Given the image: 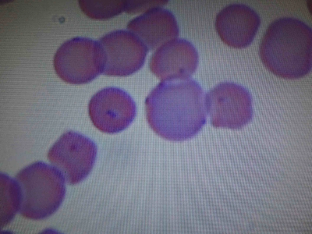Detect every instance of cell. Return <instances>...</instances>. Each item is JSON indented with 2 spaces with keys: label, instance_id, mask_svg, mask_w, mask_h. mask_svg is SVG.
I'll list each match as a JSON object with an SVG mask.
<instances>
[{
  "label": "cell",
  "instance_id": "7",
  "mask_svg": "<svg viewBox=\"0 0 312 234\" xmlns=\"http://www.w3.org/2000/svg\"><path fill=\"white\" fill-rule=\"evenodd\" d=\"M88 113L98 129L105 133L114 134L123 131L132 123L136 115V106L125 90L108 87L92 97L88 105Z\"/></svg>",
  "mask_w": 312,
  "mask_h": 234
},
{
  "label": "cell",
  "instance_id": "6",
  "mask_svg": "<svg viewBox=\"0 0 312 234\" xmlns=\"http://www.w3.org/2000/svg\"><path fill=\"white\" fill-rule=\"evenodd\" d=\"M97 154L96 144L84 135L66 132L50 149L48 158L62 172L66 183L74 185L84 180L91 171Z\"/></svg>",
  "mask_w": 312,
  "mask_h": 234
},
{
  "label": "cell",
  "instance_id": "14",
  "mask_svg": "<svg viewBox=\"0 0 312 234\" xmlns=\"http://www.w3.org/2000/svg\"><path fill=\"white\" fill-rule=\"evenodd\" d=\"M167 3L166 1L127 0L125 12L131 14L144 12L154 6H163Z\"/></svg>",
  "mask_w": 312,
  "mask_h": 234
},
{
  "label": "cell",
  "instance_id": "13",
  "mask_svg": "<svg viewBox=\"0 0 312 234\" xmlns=\"http://www.w3.org/2000/svg\"><path fill=\"white\" fill-rule=\"evenodd\" d=\"M126 0H80L78 4L83 12L91 19H110L125 12Z\"/></svg>",
  "mask_w": 312,
  "mask_h": 234
},
{
  "label": "cell",
  "instance_id": "8",
  "mask_svg": "<svg viewBox=\"0 0 312 234\" xmlns=\"http://www.w3.org/2000/svg\"><path fill=\"white\" fill-rule=\"evenodd\" d=\"M98 40L105 55L104 74L127 76L143 66L148 51L140 40L127 29L113 31Z\"/></svg>",
  "mask_w": 312,
  "mask_h": 234
},
{
  "label": "cell",
  "instance_id": "4",
  "mask_svg": "<svg viewBox=\"0 0 312 234\" xmlns=\"http://www.w3.org/2000/svg\"><path fill=\"white\" fill-rule=\"evenodd\" d=\"M105 58L98 40L77 37L64 41L57 50L53 65L58 76L72 84L89 83L103 73Z\"/></svg>",
  "mask_w": 312,
  "mask_h": 234
},
{
  "label": "cell",
  "instance_id": "2",
  "mask_svg": "<svg viewBox=\"0 0 312 234\" xmlns=\"http://www.w3.org/2000/svg\"><path fill=\"white\" fill-rule=\"evenodd\" d=\"M311 27L293 17L283 16L272 21L264 32L259 52L267 68L280 77L301 78L312 69Z\"/></svg>",
  "mask_w": 312,
  "mask_h": 234
},
{
  "label": "cell",
  "instance_id": "9",
  "mask_svg": "<svg viewBox=\"0 0 312 234\" xmlns=\"http://www.w3.org/2000/svg\"><path fill=\"white\" fill-rule=\"evenodd\" d=\"M197 51L189 40L181 38L170 40L156 49L150 59L151 71L161 80L189 79L198 63Z\"/></svg>",
  "mask_w": 312,
  "mask_h": 234
},
{
  "label": "cell",
  "instance_id": "3",
  "mask_svg": "<svg viewBox=\"0 0 312 234\" xmlns=\"http://www.w3.org/2000/svg\"><path fill=\"white\" fill-rule=\"evenodd\" d=\"M15 178L21 189L19 212L23 217L43 219L61 206L66 194V182L62 172L53 165L36 162L22 169Z\"/></svg>",
  "mask_w": 312,
  "mask_h": 234
},
{
  "label": "cell",
  "instance_id": "10",
  "mask_svg": "<svg viewBox=\"0 0 312 234\" xmlns=\"http://www.w3.org/2000/svg\"><path fill=\"white\" fill-rule=\"evenodd\" d=\"M261 23L258 12L240 2L229 4L218 13L215 25L221 39L229 46L238 48L253 41Z\"/></svg>",
  "mask_w": 312,
  "mask_h": 234
},
{
  "label": "cell",
  "instance_id": "5",
  "mask_svg": "<svg viewBox=\"0 0 312 234\" xmlns=\"http://www.w3.org/2000/svg\"><path fill=\"white\" fill-rule=\"evenodd\" d=\"M207 114L211 125L216 127L239 129L252 119V98L243 86L224 82L209 90L204 96Z\"/></svg>",
  "mask_w": 312,
  "mask_h": 234
},
{
  "label": "cell",
  "instance_id": "12",
  "mask_svg": "<svg viewBox=\"0 0 312 234\" xmlns=\"http://www.w3.org/2000/svg\"><path fill=\"white\" fill-rule=\"evenodd\" d=\"M1 227L9 223L19 211L21 201V192L16 179L0 173Z\"/></svg>",
  "mask_w": 312,
  "mask_h": 234
},
{
  "label": "cell",
  "instance_id": "1",
  "mask_svg": "<svg viewBox=\"0 0 312 234\" xmlns=\"http://www.w3.org/2000/svg\"><path fill=\"white\" fill-rule=\"evenodd\" d=\"M145 104L150 127L168 141L190 139L206 122L203 90L193 79L161 80L147 96Z\"/></svg>",
  "mask_w": 312,
  "mask_h": 234
},
{
  "label": "cell",
  "instance_id": "11",
  "mask_svg": "<svg viewBox=\"0 0 312 234\" xmlns=\"http://www.w3.org/2000/svg\"><path fill=\"white\" fill-rule=\"evenodd\" d=\"M127 28L140 40L148 51L177 38L179 34L173 13L160 5L152 7L133 18L128 22Z\"/></svg>",
  "mask_w": 312,
  "mask_h": 234
}]
</instances>
